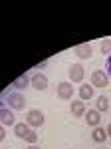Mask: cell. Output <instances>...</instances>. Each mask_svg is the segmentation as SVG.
<instances>
[{
  "label": "cell",
  "mask_w": 111,
  "mask_h": 149,
  "mask_svg": "<svg viewBox=\"0 0 111 149\" xmlns=\"http://www.w3.org/2000/svg\"><path fill=\"white\" fill-rule=\"evenodd\" d=\"M2 103H4V105L8 103L10 109H24V107H26V97H24L20 92H10V93L4 95Z\"/></svg>",
  "instance_id": "cell-1"
},
{
  "label": "cell",
  "mask_w": 111,
  "mask_h": 149,
  "mask_svg": "<svg viewBox=\"0 0 111 149\" xmlns=\"http://www.w3.org/2000/svg\"><path fill=\"white\" fill-rule=\"evenodd\" d=\"M26 123L32 127V129L42 127V125H44V113H42L40 109H30L28 115H26Z\"/></svg>",
  "instance_id": "cell-2"
},
{
  "label": "cell",
  "mask_w": 111,
  "mask_h": 149,
  "mask_svg": "<svg viewBox=\"0 0 111 149\" xmlns=\"http://www.w3.org/2000/svg\"><path fill=\"white\" fill-rule=\"evenodd\" d=\"M107 84H109V76L105 70H95L91 74V86L93 88H107Z\"/></svg>",
  "instance_id": "cell-3"
},
{
  "label": "cell",
  "mask_w": 111,
  "mask_h": 149,
  "mask_svg": "<svg viewBox=\"0 0 111 149\" xmlns=\"http://www.w3.org/2000/svg\"><path fill=\"white\" fill-rule=\"evenodd\" d=\"M58 97L60 100H71V95H74V84L71 81H62V84H58Z\"/></svg>",
  "instance_id": "cell-4"
},
{
  "label": "cell",
  "mask_w": 111,
  "mask_h": 149,
  "mask_svg": "<svg viewBox=\"0 0 111 149\" xmlns=\"http://www.w3.org/2000/svg\"><path fill=\"white\" fill-rule=\"evenodd\" d=\"M83 76H85V70L81 64H74L69 68V81L71 84H81L83 81Z\"/></svg>",
  "instance_id": "cell-5"
},
{
  "label": "cell",
  "mask_w": 111,
  "mask_h": 149,
  "mask_svg": "<svg viewBox=\"0 0 111 149\" xmlns=\"http://www.w3.org/2000/svg\"><path fill=\"white\" fill-rule=\"evenodd\" d=\"M0 123H2V127L6 125H16V117H14V113H12V109H8L4 103H2V107H0Z\"/></svg>",
  "instance_id": "cell-6"
},
{
  "label": "cell",
  "mask_w": 111,
  "mask_h": 149,
  "mask_svg": "<svg viewBox=\"0 0 111 149\" xmlns=\"http://www.w3.org/2000/svg\"><path fill=\"white\" fill-rule=\"evenodd\" d=\"M32 84V76L30 74H22V76H18L16 80L12 81V88L14 90H18V92H22V90H26L28 86Z\"/></svg>",
  "instance_id": "cell-7"
},
{
  "label": "cell",
  "mask_w": 111,
  "mask_h": 149,
  "mask_svg": "<svg viewBox=\"0 0 111 149\" xmlns=\"http://www.w3.org/2000/svg\"><path fill=\"white\" fill-rule=\"evenodd\" d=\"M74 52H76V56H78L79 60H87V58H91V54H93V48H91V44L85 42V44H78Z\"/></svg>",
  "instance_id": "cell-8"
},
{
  "label": "cell",
  "mask_w": 111,
  "mask_h": 149,
  "mask_svg": "<svg viewBox=\"0 0 111 149\" xmlns=\"http://www.w3.org/2000/svg\"><path fill=\"white\" fill-rule=\"evenodd\" d=\"M32 88L38 90V92H44L46 88H48V78H46L44 74H36V76H32Z\"/></svg>",
  "instance_id": "cell-9"
},
{
  "label": "cell",
  "mask_w": 111,
  "mask_h": 149,
  "mask_svg": "<svg viewBox=\"0 0 111 149\" xmlns=\"http://www.w3.org/2000/svg\"><path fill=\"white\" fill-rule=\"evenodd\" d=\"M69 109H71V115L74 117H81V115H85V102H81V100H76V102H71L69 105Z\"/></svg>",
  "instance_id": "cell-10"
},
{
  "label": "cell",
  "mask_w": 111,
  "mask_h": 149,
  "mask_svg": "<svg viewBox=\"0 0 111 149\" xmlns=\"http://www.w3.org/2000/svg\"><path fill=\"white\" fill-rule=\"evenodd\" d=\"M85 121H87V125L99 127V123H101V113L97 111V109H87V113H85Z\"/></svg>",
  "instance_id": "cell-11"
},
{
  "label": "cell",
  "mask_w": 111,
  "mask_h": 149,
  "mask_svg": "<svg viewBox=\"0 0 111 149\" xmlns=\"http://www.w3.org/2000/svg\"><path fill=\"white\" fill-rule=\"evenodd\" d=\"M78 93H79V100H81V102H87V100L93 97V86H91V84H81Z\"/></svg>",
  "instance_id": "cell-12"
},
{
  "label": "cell",
  "mask_w": 111,
  "mask_h": 149,
  "mask_svg": "<svg viewBox=\"0 0 111 149\" xmlns=\"http://www.w3.org/2000/svg\"><path fill=\"white\" fill-rule=\"evenodd\" d=\"M107 129H103V127H93V131H91V139L95 141V143H103V141H107Z\"/></svg>",
  "instance_id": "cell-13"
},
{
  "label": "cell",
  "mask_w": 111,
  "mask_h": 149,
  "mask_svg": "<svg viewBox=\"0 0 111 149\" xmlns=\"http://www.w3.org/2000/svg\"><path fill=\"white\" fill-rule=\"evenodd\" d=\"M30 129H32V127L28 125V123H16V125H14V133H16V137H20V139H26V135H28V133H30Z\"/></svg>",
  "instance_id": "cell-14"
},
{
  "label": "cell",
  "mask_w": 111,
  "mask_h": 149,
  "mask_svg": "<svg viewBox=\"0 0 111 149\" xmlns=\"http://www.w3.org/2000/svg\"><path fill=\"white\" fill-rule=\"evenodd\" d=\"M95 109L97 111H107V109H111V102H109V97L107 95H99L97 97V103H95Z\"/></svg>",
  "instance_id": "cell-15"
},
{
  "label": "cell",
  "mask_w": 111,
  "mask_h": 149,
  "mask_svg": "<svg viewBox=\"0 0 111 149\" xmlns=\"http://www.w3.org/2000/svg\"><path fill=\"white\" fill-rule=\"evenodd\" d=\"M101 52L107 54V56H111V38H103V42H101Z\"/></svg>",
  "instance_id": "cell-16"
},
{
  "label": "cell",
  "mask_w": 111,
  "mask_h": 149,
  "mask_svg": "<svg viewBox=\"0 0 111 149\" xmlns=\"http://www.w3.org/2000/svg\"><path fill=\"white\" fill-rule=\"evenodd\" d=\"M24 141H28L30 145H34V143L38 141V133H36V129H30V133L26 135V139H24Z\"/></svg>",
  "instance_id": "cell-17"
},
{
  "label": "cell",
  "mask_w": 111,
  "mask_h": 149,
  "mask_svg": "<svg viewBox=\"0 0 111 149\" xmlns=\"http://www.w3.org/2000/svg\"><path fill=\"white\" fill-rule=\"evenodd\" d=\"M105 72H107V76H111V56L107 58V62H105Z\"/></svg>",
  "instance_id": "cell-18"
},
{
  "label": "cell",
  "mask_w": 111,
  "mask_h": 149,
  "mask_svg": "<svg viewBox=\"0 0 111 149\" xmlns=\"http://www.w3.org/2000/svg\"><path fill=\"white\" fill-rule=\"evenodd\" d=\"M0 139H6V129H4V127L0 129Z\"/></svg>",
  "instance_id": "cell-19"
},
{
  "label": "cell",
  "mask_w": 111,
  "mask_h": 149,
  "mask_svg": "<svg viewBox=\"0 0 111 149\" xmlns=\"http://www.w3.org/2000/svg\"><path fill=\"white\" fill-rule=\"evenodd\" d=\"M48 66V62H42V64H38V70H44Z\"/></svg>",
  "instance_id": "cell-20"
},
{
  "label": "cell",
  "mask_w": 111,
  "mask_h": 149,
  "mask_svg": "<svg viewBox=\"0 0 111 149\" xmlns=\"http://www.w3.org/2000/svg\"><path fill=\"white\" fill-rule=\"evenodd\" d=\"M107 135H109V139H111V123L107 125Z\"/></svg>",
  "instance_id": "cell-21"
},
{
  "label": "cell",
  "mask_w": 111,
  "mask_h": 149,
  "mask_svg": "<svg viewBox=\"0 0 111 149\" xmlns=\"http://www.w3.org/2000/svg\"><path fill=\"white\" fill-rule=\"evenodd\" d=\"M28 149H40V147H38V145H30Z\"/></svg>",
  "instance_id": "cell-22"
}]
</instances>
